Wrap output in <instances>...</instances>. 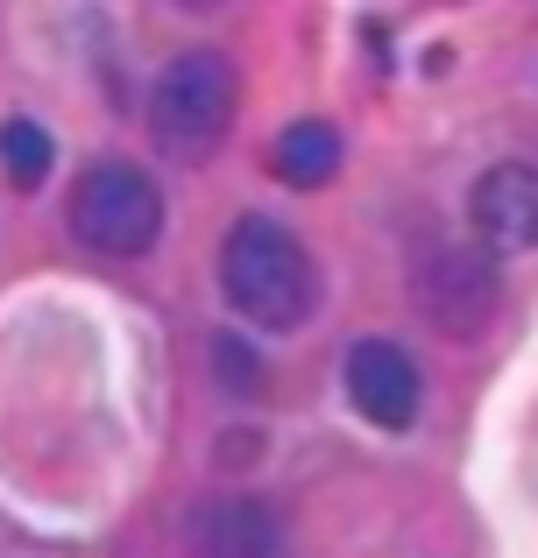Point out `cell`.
<instances>
[{
  "label": "cell",
  "instance_id": "obj_10",
  "mask_svg": "<svg viewBox=\"0 0 538 558\" xmlns=\"http://www.w3.org/2000/svg\"><path fill=\"white\" fill-rule=\"evenodd\" d=\"M192 8H213V0H192Z\"/></svg>",
  "mask_w": 538,
  "mask_h": 558
},
{
  "label": "cell",
  "instance_id": "obj_3",
  "mask_svg": "<svg viewBox=\"0 0 538 558\" xmlns=\"http://www.w3.org/2000/svg\"><path fill=\"white\" fill-rule=\"evenodd\" d=\"M71 233L93 255H113V262L150 255L156 233H164V191L135 163H93L71 191Z\"/></svg>",
  "mask_w": 538,
  "mask_h": 558
},
{
  "label": "cell",
  "instance_id": "obj_8",
  "mask_svg": "<svg viewBox=\"0 0 538 558\" xmlns=\"http://www.w3.org/2000/svg\"><path fill=\"white\" fill-rule=\"evenodd\" d=\"M270 170L284 184H298V191L326 184L333 170H340V135H333L326 121H290L284 135H276V149H270Z\"/></svg>",
  "mask_w": 538,
  "mask_h": 558
},
{
  "label": "cell",
  "instance_id": "obj_6",
  "mask_svg": "<svg viewBox=\"0 0 538 558\" xmlns=\"http://www.w3.org/2000/svg\"><path fill=\"white\" fill-rule=\"evenodd\" d=\"M347 403L383 432H404L418 417V368L397 340H361L347 354Z\"/></svg>",
  "mask_w": 538,
  "mask_h": 558
},
{
  "label": "cell",
  "instance_id": "obj_2",
  "mask_svg": "<svg viewBox=\"0 0 538 558\" xmlns=\"http://www.w3.org/2000/svg\"><path fill=\"white\" fill-rule=\"evenodd\" d=\"M241 78L220 50H184L150 93V135L170 163H206L235 128Z\"/></svg>",
  "mask_w": 538,
  "mask_h": 558
},
{
  "label": "cell",
  "instance_id": "obj_7",
  "mask_svg": "<svg viewBox=\"0 0 538 558\" xmlns=\"http://www.w3.org/2000/svg\"><path fill=\"white\" fill-rule=\"evenodd\" d=\"M192 558H284V531L263 502H206L192 517Z\"/></svg>",
  "mask_w": 538,
  "mask_h": 558
},
{
  "label": "cell",
  "instance_id": "obj_9",
  "mask_svg": "<svg viewBox=\"0 0 538 558\" xmlns=\"http://www.w3.org/2000/svg\"><path fill=\"white\" fill-rule=\"evenodd\" d=\"M0 170H8L14 191H36L43 170H50V135L36 121H8L0 128Z\"/></svg>",
  "mask_w": 538,
  "mask_h": 558
},
{
  "label": "cell",
  "instance_id": "obj_5",
  "mask_svg": "<svg viewBox=\"0 0 538 558\" xmlns=\"http://www.w3.org/2000/svg\"><path fill=\"white\" fill-rule=\"evenodd\" d=\"M468 219H475V241H482L489 255H531L538 247V170L497 163L475 184Z\"/></svg>",
  "mask_w": 538,
  "mask_h": 558
},
{
  "label": "cell",
  "instance_id": "obj_4",
  "mask_svg": "<svg viewBox=\"0 0 538 558\" xmlns=\"http://www.w3.org/2000/svg\"><path fill=\"white\" fill-rule=\"evenodd\" d=\"M411 298H418V312H426L440 332L468 340V332H482L489 304H497V276H489V262H475V255H461V247H446V255H432L426 269H418Z\"/></svg>",
  "mask_w": 538,
  "mask_h": 558
},
{
  "label": "cell",
  "instance_id": "obj_1",
  "mask_svg": "<svg viewBox=\"0 0 538 558\" xmlns=\"http://www.w3.org/2000/svg\"><path fill=\"white\" fill-rule=\"evenodd\" d=\"M220 290L249 326L290 332L319 312V269L298 247V233L276 219H241L220 247Z\"/></svg>",
  "mask_w": 538,
  "mask_h": 558
}]
</instances>
